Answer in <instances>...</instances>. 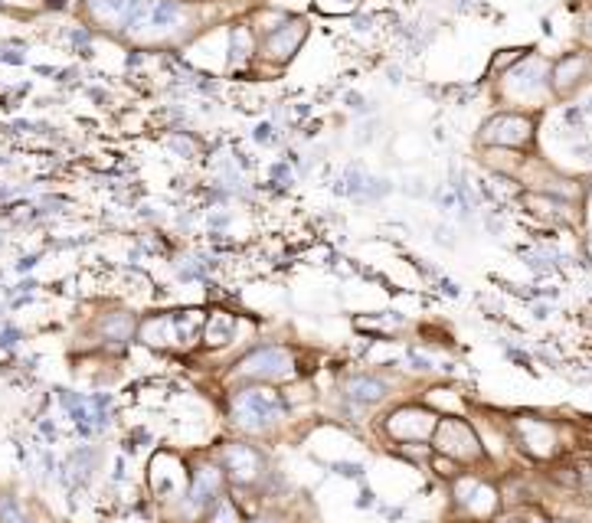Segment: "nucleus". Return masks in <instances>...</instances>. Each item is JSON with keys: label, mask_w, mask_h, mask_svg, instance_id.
I'll return each instance as SVG.
<instances>
[{"label": "nucleus", "mask_w": 592, "mask_h": 523, "mask_svg": "<svg viewBox=\"0 0 592 523\" xmlns=\"http://www.w3.org/2000/svg\"><path fill=\"white\" fill-rule=\"evenodd\" d=\"M278 412H282V403L268 389H249L236 399V416L242 419V425H266Z\"/></svg>", "instance_id": "nucleus-1"}, {"label": "nucleus", "mask_w": 592, "mask_h": 523, "mask_svg": "<svg viewBox=\"0 0 592 523\" xmlns=\"http://www.w3.org/2000/svg\"><path fill=\"white\" fill-rule=\"evenodd\" d=\"M288 369H292V357L278 347H266L242 360V373H249V377H282Z\"/></svg>", "instance_id": "nucleus-2"}, {"label": "nucleus", "mask_w": 592, "mask_h": 523, "mask_svg": "<svg viewBox=\"0 0 592 523\" xmlns=\"http://www.w3.org/2000/svg\"><path fill=\"white\" fill-rule=\"evenodd\" d=\"M226 462H230L232 474H240V478H252V474L258 472L256 452H249V448H242V445H230V448H226Z\"/></svg>", "instance_id": "nucleus-3"}, {"label": "nucleus", "mask_w": 592, "mask_h": 523, "mask_svg": "<svg viewBox=\"0 0 592 523\" xmlns=\"http://www.w3.org/2000/svg\"><path fill=\"white\" fill-rule=\"evenodd\" d=\"M347 393L353 396V399H357V403H377V399H383V393H387V387H383V383H380V379H351V383H347Z\"/></svg>", "instance_id": "nucleus-4"}, {"label": "nucleus", "mask_w": 592, "mask_h": 523, "mask_svg": "<svg viewBox=\"0 0 592 523\" xmlns=\"http://www.w3.org/2000/svg\"><path fill=\"white\" fill-rule=\"evenodd\" d=\"M213 523H236V514H232V507L226 500H220V507H216Z\"/></svg>", "instance_id": "nucleus-5"}, {"label": "nucleus", "mask_w": 592, "mask_h": 523, "mask_svg": "<svg viewBox=\"0 0 592 523\" xmlns=\"http://www.w3.org/2000/svg\"><path fill=\"white\" fill-rule=\"evenodd\" d=\"M504 523H521V520H517V517H511V520H504Z\"/></svg>", "instance_id": "nucleus-6"}, {"label": "nucleus", "mask_w": 592, "mask_h": 523, "mask_svg": "<svg viewBox=\"0 0 592 523\" xmlns=\"http://www.w3.org/2000/svg\"><path fill=\"white\" fill-rule=\"evenodd\" d=\"M589 33H592V20H589Z\"/></svg>", "instance_id": "nucleus-7"}]
</instances>
